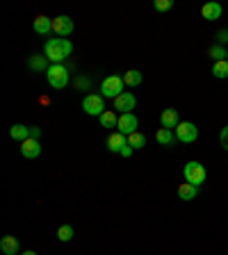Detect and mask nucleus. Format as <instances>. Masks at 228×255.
<instances>
[{
  "label": "nucleus",
  "instance_id": "f8f14e48",
  "mask_svg": "<svg viewBox=\"0 0 228 255\" xmlns=\"http://www.w3.org/2000/svg\"><path fill=\"white\" fill-rule=\"evenodd\" d=\"M160 123H162V128H167V130H176V128H178V112L176 110H165L162 112V114H160Z\"/></svg>",
  "mask_w": 228,
  "mask_h": 255
},
{
  "label": "nucleus",
  "instance_id": "f03ea898",
  "mask_svg": "<svg viewBox=\"0 0 228 255\" xmlns=\"http://www.w3.org/2000/svg\"><path fill=\"white\" fill-rule=\"evenodd\" d=\"M46 80L53 89H57V91L66 89V85H69V69L62 66V64H53V66L46 71Z\"/></svg>",
  "mask_w": 228,
  "mask_h": 255
},
{
  "label": "nucleus",
  "instance_id": "2eb2a0df",
  "mask_svg": "<svg viewBox=\"0 0 228 255\" xmlns=\"http://www.w3.org/2000/svg\"><path fill=\"white\" fill-rule=\"evenodd\" d=\"M128 143V137L121 132H112L110 137H107V148L112 150V153H121V148Z\"/></svg>",
  "mask_w": 228,
  "mask_h": 255
},
{
  "label": "nucleus",
  "instance_id": "423d86ee",
  "mask_svg": "<svg viewBox=\"0 0 228 255\" xmlns=\"http://www.w3.org/2000/svg\"><path fill=\"white\" fill-rule=\"evenodd\" d=\"M82 110L87 112V114H91V117H101V114H105V101H103L101 94H87L85 101H82Z\"/></svg>",
  "mask_w": 228,
  "mask_h": 255
},
{
  "label": "nucleus",
  "instance_id": "c756f323",
  "mask_svg": "<svg viewBox=\"0 0 228 255\" xmlns=\"http://www.w3.org/2000/svg\"><path fill=\"white\" fill-rule=\"evenodd\" d=\"M30 137L32 139H39V137H41V130H39V128H30Z\"/></svg>",
  "mask_w": 228,
  "mask_h": 255
},
{
  "label": "nucleus",
  "instance_id": "7ed1b4c3",
  "mask_svg": "<svg viewBox=\"0 0 228 255\" xmlns=\"http://www.w3.org/2000/svg\"><path fill=\"white\" fill-rule=\"evenodd\" d=\"M123 87H126V82H123L121 75H107L101 85V96L114 101V98H119L123 94Z\"/></svg>",
  "mask_w": 228,
  "mask_h": 255
},
{
  "label": "nucleus",
  "instance_id": "39448f33",
  "mask_svg": "<svg viewBox=\"0 0 228 255\" xmlns=\"http://www.w3.org/2000/svg\"><path fill=\"white\" fill-rule=\"evenodd\" d=\"M176 139L181 143H194L199 139V128L194 126L192 121H181L178 123V128L174 130Z\"/></svg>",
  "mask_w": 228,
  "mask_h": 255
},
{
  "label": "nucleus",
  "instance_id": "2f4dec72",
  "mask_svg": "<svg viewBox=\"0 0 228 255\" xmlns=\"http://www.w3.org/2000/svg\"><path fill=\"white\" fill-rule=\"evenodd\" d=\"M226 59H228V50H226Z\"/></svg>",
  "mask_w": 228,
  "mask_h": 255
},
{
  "label": "nucleus",
  "instance_id": "4468645a",
  "mask_svg": "<svg viewBox=\"0 0 228 255\" xmlns=\"http://www.w3.org/2000/svg\"><path fill=\"white\" fill-rule=\"evenodd\" d=\"M222 5L219 2H206V5L201 7V16L206 18V21H217L219 16H222Z\"/></svg>",
  "mask_w": 228,
  "mask_h": 255
},
{
  "label": "nucleus",
  "instance_id": "0eeeda50",
  "mask_svg": "<svg viewBox=\"0 0 228 255\" xmlns=\"http://www.w3.org/2000/svg\"><path fill=\"white\" fill-rule=\"evenodd\" d=\"M137 126H139V119L135 117V114H121L119 123H117V132L130 137L133 132H137Z\"/></svg>",
  "mask_w": 228,
  "mask_h": 255
},
{
  "label": "nucleus",
  "instance_id": "20e7f679",
  "mask_svg": "<svg viewBox=\"0 0 228 255\" xmlns=\"http://www.w3.org/2000/svg\"><path fill=\"white\" fill-rule=\"evenodd\" d=\"M183 175H185V182L201 187L203 182H206L208 173H206V166H203L201 162H187L185 169H183Z\"/></svg>",
  "mask_w": 228,
  "mask_h": 255
},
{
  "label": "nucleus",
  "instance_id": "f3484780",
  "mask_svg": "<svg viewBox=\"0 0 228 255\" xmlns=\"http://www.w3.org/2000/svg\"><path fill=\"white\" fill-rule=\"evenodd\" d=\"M9 137L23 143L25 139H30V128L21 126V123H16V126H11V128H9Z\"/></svg>",
  "mask_w": 228,
  "mask_h": 255
},
{
  "label": "nucleus",
  "instance_id": "9b49d317",
  "mask_svg": "<svg viewBox=\"0 0 228 255\" xmlns=\"http://www.w3.org/2000/svg\"><path fill=\"white\" fill-rule=\"evenodd\" d=\"M32 30L37 32V34H41V37H48L53 32V21L48 16H37L34 23H32Z\"/></svg>",
  "mask_w": 228,
  "mask_h": 255
},
{
  "label": "nucleus",
  "instance_id": "393cba45",
  "mask_svg": "<svg viewBox=\"0 0 228 255\" xmlns=\"http://www.w3.org/2000/svg\"><path fill=\"white\" fill-rule=\"evenodd\" d=\"M57 239L59 242H71V239H73V228H71V226H59Z\"/></svg>",
  "mask_w": 228,
  "mask_h": 255
},
{
  "label": "nucleus",
  "instance_id": "a878e982",
  "mask_svg": "<svg viewBox=\"0 0 228 255\" xmlns=\"http://www.w3.org/2000/svg\"><path fill=\"white\" fill-rule=\"evenodd\" d=\"M153 7H155V11H169L174 7V2L171 0H155Z\"/></svg>",
  "mask_w": 228,
  "mask_h": 255
},
{
  "label": "nucleus",
  "instance_id": "1a4fd4ad",
  "mask_svg": "<svg viewBox=\"0 0 228 255\" xmlns=\"http://www.w3.org/2000/svg\"><path fill=\"white\" fill-rule=\"evenodd\" d=\"M53 32L57 34V37L66 39L73 32V18H69V16H55L53 18Z\"/></svg>",
  "mask_w": 228,
  "mask_h": 255
},
{
  "label": "nucleus",
  "instance_id": "412c9836",
  "mask_svg": "<svg viewBox=\"0 0 228 255\" xmlns=\"http://www.w3.org/2000/svg\"><path fill=\"white\" fill-rule=\"evenodd\" d=\"M98 119H101V126L103 128H117V123H119V117L112 110H107L105 114H101Z\"/></svg>",
  "mask_w": 228,
  "mask_h": 255
},
{
  "label": "nucleus",
  "instance_id": "c85d7f7f",
  "mask_svg": "<svg viewBox=\"0 0 228 255\" xmlns=\"http://www.w3.org/2000/svg\"><path fill=\"white\" fill-rule=\"evenodd\" d=\"M133 146H130V143H126V146H123V148H121V155H123V157H130V155H133Z\"/></svg>",
  "mask_w": 228,
  "mask_h": 255
},
{
  "label": "nucleus",
  "instance_id": "dca6fc26",
  "mask_svg": "<svg viewBox=\"0 0 228 255\" xmlns=\"http://www.w3.org/2000/svg\"><path fill=\"white\" fill-rule=\"evenodd\" d=\"M178 196H181L183 201H194V198L199 196V187L190 185V182H183V185H178Z\"/></svg>",
  "mask_w": 228,
  "mask_h": 255
},
{
  "label": "nucleus",
  "instance_id": "cd10ccee",
  "mask_svg": "<svg viewBox=\"0 0 228 255\" xmlns=\"http://www.w3.org/2000/svg\"><path fill=\"white\" fill-rule=\"evenodd\" d=\"M217 41H219V46L228 41V30H219V32H217Z\"/></svg>",
  "mask_w": 228,
  "mask_h": 255
},
{
  "label": "nucleus",
  "instance_id": "7c9ffc66",
  "mask_svg": "<svg viewBox=\"0 0 228 255\" xmlns=\"http://www.w3.org/2000/svg\"><path fill=\"white\" fill-rule=\"evenodd\" d=\"M23 255H37V253H34V251H25V253H23Z\"/></svg>",
  "mask_w": 228,
  "mask_h": 255
},
{
  "label": "nucleus",
  "instance_id": "f257e3e1",
  "mask_svg": "<svg viewBox=\"0 0 228 255\" xmlns=\"http://www.w3.org/2000/svg\"><path fill=\"white\" fill-rule=\"evenodd\" d=\"M71 53H73V43H71L69 39H62V37L48 39L46 46H43V55H46V59H50L53 64H62Z\"/></svg>",
  "mask_w": 228,
  "mask_h": 255
},
{
  "label": "nucleus",
  "instance_id": "6ab92c4d",
  "mask_svg": "<svg viewBox=\"0 0 228 255\" xmlns=\"http://www.w3.org/2000/svg\"><path fill=\"white\" fill-rule=\"evenodd\" d=\"M155 139H158V143H162V146H171V143L176 141V134H174V130L160 128L158 132H155Z\"/></svg>",
  "mask_w": 228,
  "mask_h": 255
},
{
  "label": "nucleus",
  "instance_id": "5701e85b",
  "mask_svg": "<svg viewBox=\"0 0 228 255\" xmlns=\"http://www.w3.org/2000/svg\"><path fill=\"white\" fill-rule=\"evenodd\" d=\"M128 143H130L135 150H137V148H144V146H146V137H144L142 132H133L130 137H128Z\"/></svg>",
  "mask_w": 228,
  "mask_h": 255
},
{
  "label": "nucleus",
  "instance_id": "9d476101",
  "mask_svg": "<svg viewBox=\"0 0 228 255\" xmlns=\"http://www.w3.org/2000/svg\"><path fill=\"white\" fill-rule=\"evenodd\" d=\"M21 153H23V157H27V159H34V157H39L41 155V143H39V139H25V141L21 143Z\"/></svg>",
  "mask_w": 228,
  "mask_h": 255
},
{
  "label": "nucleus",
  "instance_id": "a211bd4d",
  "mask_svg": "<svg viewBox=\"0 0 228 255\" xmlns=\"http://www.w3.org/2000/svg\"><path fill=\"white\" fill-rule=\"evenodd\" d=\"M27 66H30L32 71H48L50 69V66H48L46 55H32V57L27 59Z\"/></svg>",
  "mask_w": 228,
  "mask_h": 255
},
{
  "label": "nucleus",
  "instance_id": "ddd939ff",
  "mask_svg": "<svg viewBox=\"0 0 228 255\" xmlns=\"http://www.w3.org/2000/svg\"><path fill=\"white\" fill-rule=\"evenodd\" d=\"M0 251L5 255H18V239L14 235H5L0 239Z\"/></svg>",
  "mask_w": 228,
  "mask_h": 255
},
{
  "label": "nucleus",
  "instance_id": "6e6552de",
  "mask_svg": "<svg viewBox=\"0 0 228 255\" xmlns=\"http://www.w3.org/2000/svg\"><path fill=\"white\" fill-rule=\"evenodd\" d=\"M135 105H137V98L130 91H123L119 98H114V110H119L121 114H133Z\"/></svg>",
  "mask_w": 228,
  "mask_h": 255
},
{
  "label": "nucleus",
  "instance_id": "4be33fe9",
  "mask_svg": "<svg viewBox=\"0 0 228 255\" xmlns=\"http://www.w3.org/2000/svg\"><path fill=\"white\" fill-rule=\"evenodd\" d=\"M213 75L215 78H228V59H222V62L213 64Z\"/></svg>",
  "mask_w": 228,
  "mask_h": 255
},
{
  "label": "nucleus",
  "instance_id": "aec40b11",
  "mask_svg": "<svg viewBox=\"0 0 228 255\" xmlns=\"http://www.w3.org/2000/svg\"><path fill=\"white\" fill-rule=\"evenodd\" d=\"M123 82H126V87H139L142 85V73L137 69H130L128 73H123Z\"/></svg>",
  "mask_w": 228,
  "mask_h": 255
},
{
  "label": "nucleus",
  "instance_id": "b1692460",
  "mask_svg": "<svg viewBox=\"0 0 228 255\" xmlns=\"http://www.w3.org/2000/svg\"><path fill=\"white\" fill-rule=\"evenodd\" d=\"M208 55H210L215 62H222V59H226V50H224V46H219V43H215V46L208 50Z\"/></svg>",
  "mask_w": 228,
  "mask_h": 255
},
{
  "label": "nucleus",
  "instance_id": "bb28decb",
  "mask_svg": "<svg viewBox=\"0 0 228 255\" xmlns=\"http://www.w3.org/2000/svg\"><path fill=\"white\" fill-rule=\"evenodd\" d=\"M219 141H222V146L228 150V126L222 130V134H219Z\"/></svg>",
  "mask_w": 228,
  "mask_h": 255
}]
</instances>
